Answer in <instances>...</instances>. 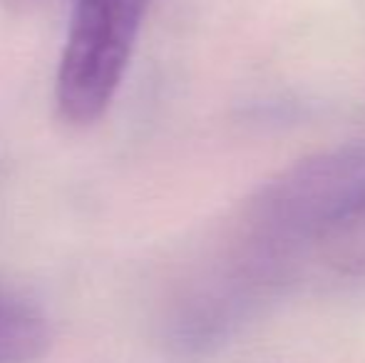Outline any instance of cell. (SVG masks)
I'll return each instance as SVG.
<instances>
[{
	"label": "cell",
	"mask_w": 365,
	"mask_h": 363,
	"mask_svg": "<svg viewBox=\"0 0 365 363\" xmlns=\"http://www.w3.org/2000/svg\"><path fill=\"white\" fill-rule=\"evenodd\" d=\"M149 5L152 0H75L55 80V102L68 125H92L112 105Z\"/></svg>",
	"instance_id": "obj_1"
},
{
	"label": "cell",
	"mask_w": 365,
	"mask_h": 363,
	"mask_svg": "<svg viewBox=\"0 0 365 363\" xmlns=\"http://www.w3.org/2000/svg\"><path fill=\"white\" fill-rule=\"evenodd\" d=\"M53 344L45 314L30 301L0 289V363H33Z\"/></svg>",
	"instance_id": "obj_2"
},
{
	"label": "cell",
	"mask_w": 365,
	"mask_h": 363,
	"mask_svg": "<svg viewBox=\"0 0 365 363\" xmlns=\"http://www.w3.org/2000/svg\"><path fill=\"white\" fill-rule=\"evenodd\" d=\"M0 3L13 13H33V10L43 8L48 0H0Z\"/></svg>",
	"instance_id": "obj_3"
}]
</instances>
